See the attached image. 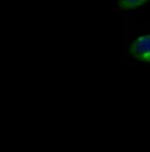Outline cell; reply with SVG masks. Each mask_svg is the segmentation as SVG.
Listing matches in <instances>:
<instances>
[{"instance_id": "6da1fadb", "label": "cell", "mask_w": 150, "mask_h": 152, "mask_svg": "<svg viewBox=\"0 0 150 152\" xmlns=\"http://www.w3.org/2000/svg\"><path fill=\"white\" fill-rule=\"evenodd\" d=\"M130 53L135 59L141 62H150V34L138 36L131 44Z\"/></svg>"}, {"instance_id": "7a4b0ae2", "label": "cell", "mask_w": 150, "mask_h": 152, "mask_svg": "<svg viewBox=\"0 0 150 152\" xmlns=\"http://www.w3.org/2000/svg\"><path fill=\"white\" fill-rule=\"evenodd\" d=\"M149 0H118V9L119 10H131L140 5L146 4Z\"/></svg>"}]
</instances>
